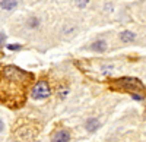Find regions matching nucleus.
I'll list each match as a JSON object with an SVG mask.
<instances>
[{
  "label": "nucleus",
  "instance_id": "obj_10",
  "mask_svg": "<svg viewBox=\"0 0 146 142\" xmlns=\"http://www.w3.org/2000/svg\"><path fill=\"white\" fill-rule=\"evenodd\" d=\"M3 127H5V126H3V122H2V120H0V132H2V131H3Z\"/></svg>",
  "mask_w": 146,
  "mask_h": 142
},
{
  "label": "nucleus",
  "instance_id": "obj_2",
  "mask_svg": "<svg viewBox=\"0 0 146 142\" xmlns=\"http://www.w3.org/2000/svg\"><path fill=\"white\" fill-rule=\"evenodd\" d=\"M115 84L118 87H123L126 88L127 91H133V89H142V82L139 79H135V78H121V79H117Z\"/></svg>",
  "mask_w": 146,
  "mask_h": 142
},
{
  "label": "nucleus",
  "instance_id": "obj_6",
  "mask_svg": "<svg viewBox=\"0 0 146 142\" xmlns=\"http://www.w3.org/2000/svg\"><path fill=\"white\" fill-rule=\"evenodd\" d=\"M91 49H92V50H95V51H104V50L107 49V43H105V41H102V40H100V41L94 43V44L91 45Z\"/></svg>",
  "mask_w": 146,
  "mask_h": 142
},
{
  "label": "nucleus",
  "instance_id": "obj_8",
  "mask_svg": "<svg viewBox=\"0 0 146 142\" xmlns=\"http://www.w3.org/2000/svg\"><path fill=\"white\" fill-rule=\"evenodd\" d=\"M19 49H21L19 44H9L7 45V50H19Z\"/></svg>",
  "mask_w": 146,
  "mask_h": 142
},
{
  "label": "nucleus",
  "instance_id": "obj_5",
  "mask_svg": "<svg viewBox=\"0 0 146 142\" xmlns=\"http://www.w3.org/2000/svg\"><path fill=\"white\" fill-rule=\"evenodd\" d=\"M16 5H18V0H2L0 2V7L5 10H12Z\"/></svg>",
  "mask_w": 146,
  "mask_h": 142
},
{
  "label": "nucleus",
  "instance_id": "obj_1",
  "mask_svg": "<svg viewBox=\"0 0 146 142\" xmlns=\"http://www.w3.org/2000/svg\"><path fill=\"white\" fill-rule=\"evenodd\" d=\"M48 95H50V87H48V84L44 81L38 82L32 89V98L34 100H44Z\"/></svg>",
  "mask_w": 146,
  "mask_h": 142
},
{
  "label": "nucleus",
  "instance_id": "obj_9",
  "mask_svg": "<svg viewBox=\"0 0 146 142\" xmlns=\"http://www.w3.org/2000/svg\"><path fill=\"white\" fill-rule=\"evenodd\" d=\"M6 41V37H5V34H0V47H2Z\"/></svg>",
  "mask_w": 146,
  "mask_h": 142
},
{
  "label": "nucleus",
  "instance_id": "obj_4",
  "mask_svg": "<svg viewBox=\"0 0 146 142\" xmlns=\"http://www.w3.org/2000/svg\"><path fill=\"white\" fill-rule=\"evenodd\" d=\"M135 38H136V35L133 34V32H130V31H123V32L120 34V40L123 41V43H131Z\"/></svg>",
  "mask_w": 146,
  "mask_h": 142
},
{
  "label": "nucleus",
  "instance_id": "obj_3",
  "mask_svg": "<svg viewBox=\"0 0 146 142\" xmlns=\"http://www.w3.org/2000/svg\"><path fill=\"white\" fill-rule=\"evenodd\" d=\"M69 138H70L69 132H66V131H58V132H56V135L53 136V142H67Z\"/></svg>",
  "mask_w": 146,
  "mask_h": 142
},
{
  "label": "nucleus",
  "instance_id": "obj_7",
  "mask_svg": "<svg viewBox=\"0 0 146 142\" xmlns=\"http://www.w3.org/2000/svg\"><path fill=\"white\" fill-rule=\"evenodd\" d=\"M100 127V122L96 120V119H91V120H88L86 122V129L88 131H95V129H98Z\"/></svg>",
  "mask_w": 146,
  "mask_h": 142
}]
</instances>
